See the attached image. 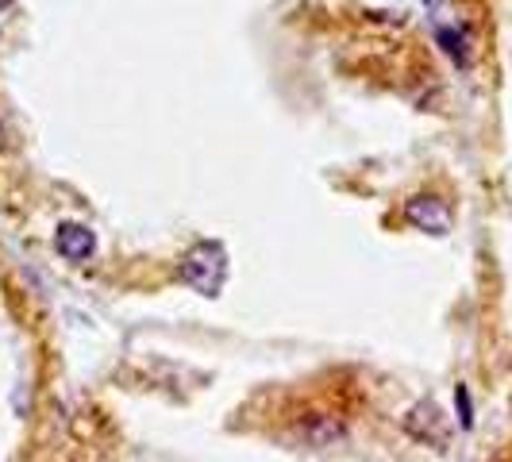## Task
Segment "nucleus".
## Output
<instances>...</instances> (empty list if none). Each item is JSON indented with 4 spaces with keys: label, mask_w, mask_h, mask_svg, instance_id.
<instances>
[{
    "label": "nucleus",
    "mask_w": 512,
    "mask_h": 462,
    "mask_svg": "<svg viewBox=\"0 0 512 462\" xmlns=\"http://www.w3.org/2000/svg\"><path fill=\"white\" fill-rule=\"evenodd\" d=\"M54 251L66 258V262H89L93 251H97V235L85 228V224L66 220V224H58V231H54Z\"/></svg>",
    "instance_id": "obj_4"
},
{
    "label": "nucleus",
    "mask_w": 512,
    "mask_h": 462,
    "mask_svg": "<svg viewBox=\"0 0 512 462\" xmlns=\"http://www.w3.org/2000/svg\"><path fill=\"white\" fill-rule=\"evenodd\" d=\"M293 436L301 439L305 447H316V451H324V447H335V443H343V439H347V428H343L335 416H308V420H301V424L293 428Z\"/></svg>",
    "instance_id": "obj_5"
},
{
    "label": "nucleus",
    "mask_w": 512,
    "mask_h": 462,
    "mask_svg": "<svg viewBox=\"0 0 512 462\" xmlns=\"http://www.w3.org/2000/svg\"><path fill=\"white\" fill-rule=\"evenodd\" d=\"M455 405H459V424H462V428H474V405H470L466 385H459V389H455Z\"/></svg>",
    "instance_id": "obj_7"
},
{
    "label": "nucleus",
    "mask_w": 512,
    "mask_h": 462,
    "mask_svg": "<svg viewBox=\"0 0 512 462\" xmlns=\"http://www.w3.org/2000/svg\"><path fill=\"white\" fill-rule=\"evenodd\" d=\"M405 432H409L416 443H428V447H443L451 432H447V420H443V412L432 405V401H420V405H412L405 412Z\"/></svg>",
    "instance_id": "obj_2"
},
{
    "label": "nucleus",
    "mask_w": 512,
    "mask_h": 462,
    "mask_svg": "<svg viewBox=\"0 0 512 462\" xmlns=\"http://www.w3.org/2000/svg\"><path fill=\"white\" fill-rule=\"evenodd\" d=\"M178 274L193 293H201V297H220L224 285H228V251H224V243H216V239L193 243V247L181 255Z\"/></svg>",
    "instance_id": "obj_1"
},
{
    "label": "nucleus",
    "mask_w": 512,
    "mask_h": 462,
    "mask_svg": "<svg viewBox=\"0 0 512 462\" xmlns=\"http://www.w3.org/2000/svg\"><path fill=\"white\" fill-rule=\"evenodd\" d=\"M436 39H439V47H443V51L451 54V58H455V62H466V43H462V35L459 31H451V27H439L436 31Z\"/></svg>",
    "instance_id": "obj_6"
},
{
    "label": "nucleus",
    "mask_w": 512,
    "mask_h": 462,
    "mask_svg": "<svg viewBox=\"0 0 512 462\" xmlns=\"http://www.w3.org/2000/svg\"><path fill=\"white\" fill-rule=\"evenodd\" d=\"M420 4H428V8H439V4H443V0H420Z\"/></svg>",
    "instance_id": "obj_8"
},
{
    "label": "nucleus",
    "mask_w": 512,
    "mask_h": 462,
    "mask_svg": "<svg viewBox=\"0 0 512 462\" xmlns=\"http://www.w3.org/2000/svg\"><path fill=\"white\" fill-rule=\"evenodd\" d=\"M405 220L416 231H428V235H447L451 231V208L443 205L432 193H420L405 201Z\"/></svg>",
    "instance_id": "obj_3"
},
{
    "label": "nucleus",
    "mask_w": 512,
    "mask_h": 462,
    "mask_svg": "<svg viewBox=\"0 0 512 462\" xmlns=\"http://www.w3.org/2000/svg\"><path fill=\"white\" fill-rule=\"evenodd\" d=\"M4 8H12V0H0V12H4Z\"/></svg>",
    "instance_id": "obj_9"
}]
</instances>
